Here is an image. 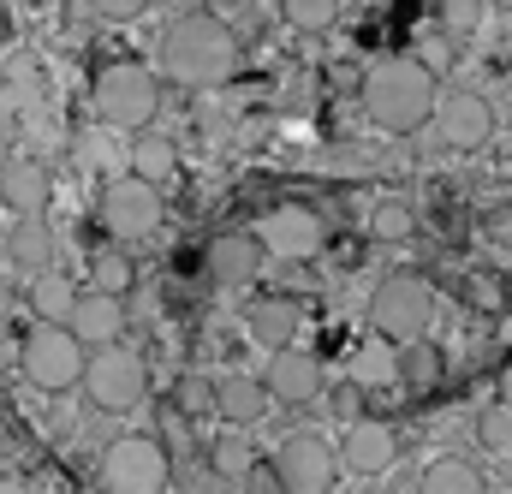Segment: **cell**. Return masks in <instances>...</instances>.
I'll list each match as a JSON object with an SVG mask.
<instances>
[{
	"label": "cell",
	"mask_w": 512,
	"mask_h": 494,
	"mask_svg": "<svg viewBox=\"0 0 512 494\" xmlns=\"http://www.w3.org/2000/svg\"><path fill=\"white\" fill-rule=\"evenodd\" d=\"M459 298H465V310H477V316H507L512 310V292L495 268H471V274L459 280Z\"/></svg>",
	"instance_id": "obj_25"
},
{
	"label": "cell",
	"mask_w": 512,
	"mask_h": 494,
	"mask_svg": "<svg viewBox=\"0 0 512 494\" xmlns=\"http://www.w3.org/2000/svg\"><path fill=\"white\" fill-rule=\"evenodd\" d=\"M161 6H167V12H203L209 0H161Z\"/></svg>",
	"instance_id": "obj_36"
},
{
	"label": "cell",
	"mask_w": 512,
	"mask_h": 494,
	"mask_svg": "<svg viewBox=\"0 0 512 494\" xmlns=\"http://www.w3.org/2000/svg\"><path fill=\"white\" fill-rule=\"evenodd\" d=\"M477 441H483V453H495V459L512 453V405L507 399H495V405L477 411Z\"/></svg>",
	"instance_id": "obj_30"
},
{
	"label": "cell",
	"mask_w": 512,
	"mask_h": 494,
	"mask_svg": "<svg viewBox=\"0 0 512 494\" xmlns=\"http://www.w3.org/2000/svg\"><path fill=\"white\" fill-rule=\"evenodd\" d=\"M36 286H30V310H36V322H66L72 316V304H78V286L66 280V274H54V268H42V274H30Z\"/></svg>",
	"instance_id": "obj_24"
},
{
	"label": "cell",
	"mask_w": 512,
	"mask_h": 494,
	"mask_svg": "<svg viewBox=\"0 0 512 494\" xmlns=\"http://www.w3.org/2000/svg\"><path fill=\"white\" fill-rule=\"evenodd\" d=\"M268 405H274V393H268L262 375H245V370L215 375V417H227L233 429H245V423H256V417H268Z\"/></svg>",
	"instance_id": "obj_16"
},
{
	"label": "cell",
	"mask_w": 512,
	"mask_h": 494,
	"mask_svg": "<svg viewBox=\"0 0 512 494\" xmlns=\"http://www.w3.org/2000/svg\"><path fill=\"white\" fill-rule=\"evenodd\" d=\"M340 447H328V435H316V429H298V435H286L280 441V453H274V483L286 494H328L340 483Z\"/></svg>",
	"instance_id": "obj_9"
},
{
	"label": "cell",
	"mask_w": 512,
	"mask_h": 494,
	"mask_svg": "<svg viewBox=\"0 0 512 494\" xmlns=\"http://www.w3.org/2000/svg\"><path fill=\"white\" fill-rule=\"evenodd\" d=\"M435 18H441V30H447L453 42H465V36H477V30H483L489 0H435Z\"/></svg>",
	"instance_id": "obj_27"
},
{
	"label": "cell",
	"mask_w": 512,
	"mask_h": 494,
	"mask_svg": "<svg viewBox=\"0 0 512 494\" xmlns=\"http://www.w3.org/2000/svg\"><path fill=\"white\" fill-rule=\"evenodd\" d=\"M262 262H268V250L256 233H215L209 250H203V268H209V280L215 286H227V292H239V286H251L256 274H262Z\"/></svg>",
	"instance_id": "obj_14"
},
{
	"label": "cell",
	"mask_w": 512,
	"mask_h": 494,
	"mask_svg": "<svg viewBox=\"0 0 512 494\" xmlns=\"http://www.w3.org/2000/svg\"><path fill=\"white\" fill-rule=\"evenodd\" d=\"M495 399H507V405H512V358L495 370Z\"/></svg>",
	"instance_id": "obj_35"
},
{
	"label": "cell",
	"mask_w": 512,
	"mask_h": 494,
	"mask_svg": "<svg viewBox=\"0 0 512 494\" xmlns=\"http://www.w3.org/2000/svg\"><path fill=\"white\" fill-rule=\"evenodd\" d=\"M6 161H12V131L0 125V167H6Z\"/></svg>",
	"instance_id": "obj_37"
},
{
	"label": "cell",
	"mask_w": 512,
	"mask_h": 494,
	"mask_svg": "<svg viewBox=\"0 0 512 494\" xmlns=\"http://www.w3.org/2000/svg\"><path fill=\"white\" fill-rule=\"evenodd\" d=\"M429 125L441 131L447 149L477 155V149H489V137H495V108H489V96H477V90H441Z\"/></svg>",
	"instance_id": "obj_11"
},
{
	"label": "cell",
	"mask_w": 512,
	"mask_h": 494,
	"mask_svg": "<svg viewBox=\"0 0 512 494\" xmlns=\"http://www.w3.org/2000/svg\"><path fill=\"white\" fill-rule=\"evenodd\" d=\"M48 197H54V179H48L42 161H18V155H12V161L0 167V203H6L12 215H42Z\"/></svg>",
	"instance_id": "obj_18"
},
{
	"label": "cell",
	"mask_w": 512,
	"mask_h": 494,
	"mask_svg": "<svg viewBox=\"0 0 512 494\" xmlns=\"http://www.w3.org/2000/svg\"><path fill=\"white\" fill-rule=\"evenodd\" d=\"M84 358H90V346H84L66 322H36V328L24 334V352H18L24 381H30L36 393H66V387H78Z\"/></svg>",
	"instance_id": "obj_7"
},
{
	"label": "cell",
	"mask_w": 512,
	"mask_h": 494,
	"mask_svg": "<svg viewBox=\"0 0 512 494\" xmlns=\"http://www.w3.org/2000/svg\"><path fill=\"white\" fill-rule=\"evenodd\" d=\"M102 233L114 239V245H143V239H155L161 233V221H167V203H161V185H149V179H137V173H120V179H108L102 185Z\"/></svg>",
	"instance_id": "obj_6"
},
{
	"label": "cell",
	"mask_w": 512,
	"mask_h": 494,
	"mask_svg": "<svg viewBox=\"0 0 512 494\" xmlns=\"http://www.w3.org/2000/svg\"><path fill=\"white\" fill-rule=\"evenodd\" d=\"M435 96H441V78L417 60V54H387L376 66H364V84H358V102L364 114L405 137V131H423L429 114H435Z\"/></svg>",
	"instance_id": "obj_2"
},
{
	"label": "cell",
	"mask_w": 512,
	"mask_h": 494,
	"mask_svg": "<svg viewBox=\"0 0 512 494\" xmlns=\"http://www.w3.org/2000/svg\"><path fill=\"white\" fill-rule=\"evenodd\" d=\"M489 6H501V12H512V0H489Z\"/></svg>",
	"instance_id": "obj_38"
},
{
	"label": "cell",
	"mask_w": 512,
	"mask_h": 494,
	"mask_svg": "<svg viewBox=\"0 0 512 494\" xmlns=\"http://www.w3.org/2000/svg\"><path fill=\"white\" fill-rule=\"evenodd\" d=\"M393 381H399V346L387 334H370L358 346V358H352V387L358 393H376V387H393Z\"/></svg>",
	"instance_id": "obj_22"
},
{
	"label": "cell",
	"mask_w": 512,
	"mask_h": 494,
	"mask_svg": "<svg viewBox=\"0 0 512 494\" xmlns=\"http://www.w3.org/2000/svg\"><path fill=\"white\" fill-rule=\"evenodd\" d=\"M447 42H453L447 30H441V36H429V42H417V60H423L435 78H441V72H447V60H453V54H447Z\"/></svg>",
	"instance_id": "obj_34"
},
{
	"label": "cell",
	"mask_w": 512,
	"mask_h": 494,
	"mask_svg": "<svg viewBox=\"0 0 512 494\" xmlns=\"http://www.w3.org/2000/svg\"><path fill=\"white\" fill-rule=\"evenodd\" d=\"M173 483V459L155 435H120L102 453V489L114 494H155Z\"/></svg>",
	"instance_id": "obj_8"
},
{
	"label": "cell",
	"mask_w": 512,
	"mask_h": 494,
	"mask_svg": "<svg viewBox=\"0 0 512 494\" xmlns=\"http://www.w3.org/2000/svg\"><path fill=\"white\" fill-rule=\"evenodd\" d=\"M411 233H417L411 203H376V209H370V239H376V245H405Z\"/></svg>",
	"instance_id": "obj_29"
},
{
	"label": "cell",
	"mask_w": 512,
	"mask_h": 494,
	"mask_svg": "<svg viewBox=\"0 0 512 494\" xmlns=\"http://www.w3.org/2000/svg\"><path fill=\"white\" fill-rule=\"evenodd\" d=\"M429 322H435V286H429V274L399 268V274H387L382 286L370 292V334H387L393 346L429 334Z\"/></svg>",
	"instance_id": "obj_5"
},
{
	"label": "cell",
	"mask_w": 512,
	"mask_h": 494,
	"mask_svg": "<svg viewBox=\"0 0 512 494\" xmlns=\"http://www.w3.org/2000/svg\"><path fill=\"white\" fill-rule=\"evenodd\" d=\"M66 328H72L84 346H108V340H120V334H126V292H102V286L78 292Z\"/></svg>",
	"instance_id": "obj_15"
},
{
	"label": "cell",
	"mask_w": 512,
	"mask_h": 494,
	"mask_svg": "<svg viewBox=\"0 0 512 494\" xmlns=\"http://www.w3.org/2000/svg\"><path fill=\"white\" fill-rule=\"evenodd\" d=\"M245 334H251L262 352H280L304 334V304L298 298H256L245 310Z\"/></svg>",
	"instance_id": "obj_17"
},
{
	"label": "cell",
	"mask_w": 512,
	"mask_h": 494,
	"mask_svg": "<svg viewBox=\"0 0 512 494\" xmlns=\"http://www.w3.org/2000/svg\"><path fill=\"white\" fill-rule=\"evenodd\" d=\"M161 66H167L173 84L215 90V84H227L239 72V36L209 6L203 12H173V24L161 36Z\"/></svg>",
	"instance_id": "obj_1"
},
{
	"label": "cell",
	"mask_w": 512,
	"mask_h": 494,
	"mask_svg": "<svg viewBox=\"0 0 512 494\" xmlns=\"http://www.w3.org/2000/svg\"><path fill=\"white\" fill-rule=\"evenodd\" d=\"M417 489L423 494H477L483 489V465L465 459V453H441L417 471Z\"/></svg>",
	"instance_id": "obj_21"
},
{
	"label": "cell",
	"mask_w": 512,
	"mask_h": 494,
	"mask_svg": "<svg viewBox=\"0 0 512 494\" xmlns=\"http://www.w3.org/2000/svg\"><path fill=\"white\" fill-rule=\"evenodd\" d=\"M173 405H179L185 417H215V375H185V381L173 387Z\"/></svg>",
	"instance_id": "obj_32"
},
{
	"label": "cell",
	"mask_w": 512,
	"mask_h": 494,
	"mask_svg": "<svg viewBox=\"0 0 512 494\" xmlns=\"http://www.w3.org/2000/svg\"><path fill=\"white\" fill-rule=\"evenodd\" d=\"M161 114V78L137 60H114L96 72V120L108 131H143Z\"/></svg>",
	"instance_id": "obj_4"
},
{
	"label": "cell",
	"mask_w": 512,
	"mask_h": 494,
	"mask_svg": "<svg viewBox=\"0 0 512 494\" xmlns=\"http://www.w3.org/2000/svg\"><path fill=\"white\" fill-rule=\"evenodd\" d=\"M280 18L292 30H304V36H322V30H334L340 0H280Z\"/></svg>",
	"instance_id": "obj_28"
},
{
	"label": "cell",
	"mask_w": 512,
	"mask_h": 494,
	"mask_svg": "<svg viewBox=\"0 0 512 494\" xmlns=\"http://www.w3.org/2000/svg\"><path fill=\"white\" fill-rule=\"evenodd\" d=\"M268 393H274V405H316L322 393H328V370H322V358L316 352H304L298 340L292 346H280V352H268Z\"/></svg>",
	"instance_id": "obj_12"
},
{
	"label": "cell",
	"mask_w": 512,
	"mask_h": 494,
	"mask_svg": "<svg viewBox=\"0 0 512 494\" xmlns=\"http://www.w3.org/2000/svg\"><path fill=\"white\" fill-rule=\"evenodd\" d=\"M90 12L96 18H114V24H131V18L149 12V0H90Z\"/></svg>",
	"instance_id": "obj_33"
},
{
	"label": "cell",
	"mask_w": 512,
	"mask_h": 494,
	"mask_svg": "<svg viewBox=\"0 0 512 494\" xmlns=\"http://www.w3.org/2000/svg\"><path fill=\"white\" fill-rule=\"evenodd\" d=\"M90 286H102V292H131L137 286V262H131L126 245H108L90 256Z\"/></svg>",
	"instance_id": "obj_26"
},
{
	"label": "cell",
	"mask_w": 512,
	"mask_h": 494,
	"mask_svg": "<svg viewBox=\"0 0 512 494\" xmlns=\"http://www.w3.org/2000/svg\"><path fill=\"white\" fill-rule=\"evenodd\" d=\"M256 239H262L268 256H280V262H316L322 245H328V221L310 203H280V209L262 215Z\"/></svg>",
	"instance_id": "obj_10"
},
{
	"label": "cell",
	"mask_w": 512,
	"mask_h": 494,
	"mask_svg": "<svg viewBox=\"0 0 512 494\" xmlns=\"http://www.w3.org/2000/svg\"><path fill=\"white\" fill-rule=\"evenodd\" d=\"M447 381V352L429 340V334H417V340H399V387H411V393H429V387H441Z\"/></svg>",
	"instance_id": "obj_20"
},
{
	"label": "cell",
	"mask_w": 512,
	"mask_h": 494,
	"mask_svg": "<svg viewBox=\"0 0 512 494\" xmlns=\"http://www.w3.org/2000/svg\"><path fill=\"white\" fill-rule=\"evenodd\" d=\"M209 465H215V477H221V483H245L256 459H251V447H245L239 435H221V441L209 447Z\"/></svg>",
	"instance_id": "obj_31"
},
{
	"label": "cell",
	"mask_w": 512,
	"mask_h": 494,
	"mask_svg": "<svg viewBox=\"0 0 512 494\" xmlns=\"http://www.w3.org/2000/svg\"><path fill=\"white\" fill-rule=\"evenodd\" d=\"M6 262L24 268V274H42L54 268V227L42 215H12V233H6Z\"/></svg>",
	"instance_id": "obj_19"
},
{
	"label": "cell",
	"mask_w": 512,
	"mask_h": 494,
	"mask_svg": "<svg viewBox=\"0 0 512 494\" xmlns=\"http://www.w3.org/2000/svg\"><path fill=\"white\" fill-rule=\"evenodd\" d=\"M399 459V429L382 417H352L346 435H340V465L352 477H382L387 465Z\"/></svg>",
	"instance_id": "obj_13"
},
{
	"label": "cell",
	"mask_w": 512,
	"mask_h": 494,
	"mask_svg": "<svg viewBox=\"0 0 512 494\" xmlns=\"http://www.w3.org/2000/svg\"><path fill=\"white\" fill-rule=\"evenodd\" d=\"M126 167L137 179H149V185H167L173 167H179V149H173V137H155V131L143 125L137 143H126Z\"/></svg>",
	"instance_id": "obj_23"
},
{
	"label": "cell",
	"mask_w": 512,
	"mask_h": 494,
	"mask_svg": "<svg viewBox=\"0 0 512 494\" xmlns=\"http://www.w3.org/2000/svg\"><path fill=\"white\" fill-rule=\"evenodd\" d=\"M78 387H84V399H90L96 411H108V417H126V411H137V405L149 399V364H143L131 346L108 340V346H90Z\"/></svg>",
	"instance_id": "obj_3"
}]
</instances>
